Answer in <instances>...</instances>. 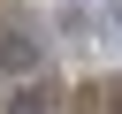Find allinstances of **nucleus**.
<instances>
[{
	"label": "nucleus",
	"instance_id": "obj_1",
	"mask_svg": "<svg viewBox=\"0 0 122 114\" xmlns=\"http://www.w3.org/2000/svg\"><path fill=\"white\" fill-rule=\"evenodd\" d=\"M0 68H8L15 84H30V76H38V38H23V30H8V38H0Z\"/></svg>",
	"mask_w": 122,
	"mask_h": 114
},
{
	"label": "nucleus",
	"instance_id": "obj_2",
	"mask_svg": "<svg viewBox=\"0 0 122 114\" xmlns=\"http://www.w3.org/2000/svg\"><path fill=\"white\" fill-rule=\"evenodd\" d=\"M8 114H53V99H46L38 84H15V99H8Z\"/></svg>",
	"mask_w": 122,
	"mask_h": 114
}]
</instances>
